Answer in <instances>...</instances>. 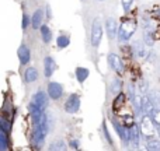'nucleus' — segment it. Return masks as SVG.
Instances as JSON below:
<instances>
[{
	"mask_svg": "<svg viewBox=\"0 0 160 151\" xmlns=\"http://www.w3.org/2000/svg\"><path fill=\"white\" fill-rule=\"evenodd\" d=\"M129 134H131V141L132 144L138 149L139 147V140H141V129H139V125H133V126L129 127Z\"/></svg>",
	"mask_w": 160,
	"mask_h": 151,
	"instance_id": "nucleus-15",
	"label": "nucleus"
},
{
	"mask_svg": "<svg viewBox=\"0 0 160 151\" xmlns=\"http://www.w3.org/2000/svg\"><path fill=\"white\" fill-rule=\"evenodd\" d=\"M75 74H76V78H78L79 83H84L86 80H87V77H88L90 73H88V70L86 69V67H78Z\"/></svg>",
	"mask_w": 160,
	"mask_h": 151,
	"instance_id": "nucleus-21",
	"label": "nucleus"
},
{
	"mask_svg": "<svg viewBox=\"0 0 160 151\" xmlns=\"http://www.w3.org/2000/svg\"><path fill=\"white\" fill-rule=\"evenodd\" d=\"M78 146H79V143H78L76 140L70 141V147H72V149H78Z\"/></svg>",
	"mask_w": 160,
	"mask_h": 151,
	"instance_id": "nucleus-37",
	"label": "nucleus"
},
{
	"mask_svg": "<svg viewBox=\"0 0 160 151\" xmlns=\"http://www.w3.org/2000/svg\"><path fill=\"white\" fill-rule=\"evenodd\" d=\"M63 94V87L59 83H49L48 84V95L51 99H59Z\"/></svg>",
	"mask_w": 160,
	"mask_h": 151,
	"instance_id": "nucleus-11",
	"label": "nucleus"
},
{
	"mask_svg": "<svg viewBox=\"0 0 160 151\" xmlns=\"http://www.w3.org/2000/svg\"><path fill=\"white\" fill-rule=\"evenodd\" d=\"M146 147L149 151H160V140L159 139H150V140H148Z\"/></svg>",
	"mask_w": 160,
	"mask_h": 151,
	"instance_id": "nucleus-25",
	"label": "nucleus"
},
{
	"mask_svg": "<svg viewBox=\"0 0 160 151\" xmlns=\"http://www.w3.org/2000/svg\"><path fill=\"white\" fill-rule=\"evenodd\" d=\"M111 122H112L114 125V129H115V132L118 133L119 139L122 140V143L124 144H128L131 141V134H129V127H127L125 125H121L119 122H117L115 119H111Z\"/></svg>",
	"mask_w": 160,
	"mask_h": 151,
	"instance_id": "nucleus-4",
	"label": "nucleus"
},
{
	"mask_svg": "<svg viewBox=\"0 0 160 151\" xmlns=\"http://www.w3.org/2000/svg\"><path fill=\"white\" fill-rule=\"evenodd\" d=\"M121 4H122L124 11H129L131 7H132V4H133V0H121Z\"/></svg>",
	"mask_w": 160,
	"mask_h": 151,
	"instance_id": "nucleus-34",
	"label": "nucleus"
},
{
	"mask_svg": "<svg viewBox=\"0 0 160 151\" xmlns=\"http://www.w3.org/2000/svg\"><path fill=\"white\" fill-rule=\"evenodd\" d=\"M69 44H70V39L68 35H59L58 38H56V45H58V48H61V49L68 48Z\"/></svg>",
	"mask_w": 160,
	"mask_h": 151,
	"instance_id": "nucleus-24",
	"label": "nucleus"
},
{
	"mask_svg": "<svg viewBox=\"0 0 160 151\" xmlns=\"http://www.w3.org/2000/svg\"><path fill=\"white\" fill-rule=\"evenodd\" d=\"M100 2H101V0H100Z\"/></svg>",
	"mask_w": 160,
	"mask_h": 151,
	"instance_id": "nucleus-41",
	"label": "nucleus"
},
{
	"mask_svg": "<svg viewBox=\"0 0 160 151\" xmlns=\"http://www.w3.org/2000/svg\"><path fill=\"white\" fill-rule=\"evenodd\" d=\"M32 102L39 108V109L45 111V108H47L48 104H49V95L45 94L44 91H38V92H35L32 95Z\"/></svg>",
	"mask_w": 160,
	"mask_h": 151,
	"instance_id": "nucleus-6",
	"label": "nucleus"
},
{
	"mask_svg": "<svg viewBox=\"0 0 160 151\" xmlns=\"http://www.w3.org/2000/svg\"><path fill=\"white\" fill-rule=\"evenodd\" d=\"M45 136H47V134L42 132L41 127H39V126H35V129H34V132H32V143H34V146L41 147L42 143H44Z\"/></svg>",
	"mask_w": 160,
	"mask_h": 151,
	"instance_id": "nucleus-16",
	"label": "nucleus"
},
{
	"mask_svg": "<svg viewBox=\"0 0 160 151\" xmlns=\"http://www.w3.org/2000/svg\"><path fill=\"white\" fill-rule=\"evenodd\" d=\"M159 133H160V129H159Z\"/></svg>",
	"mask_w": 160,
	"mask_h": 151,
	"instance_id": "nucleus-40",
	"label": "nucleus"
},
{
	"mask_svg": "<svg viewBox=\"0 0 160 151\" xmlns=\"http://www.w3.org/2000/svg\"><path fill=\"white\" fill-rule=\"evenodd\" d=\"M80 109V97L78 94H70L65 102V111L68 113H76Z\"/></svg>",
	"mask_w": 160,
	"mask_h": 151,
	"instance_id": "nucleus-5",
	"label": "nucleus"
},
{
	"mask_svg": "<svg viewBox=\"0 0 160 151\" xmlns=\"http://www.w3.org/2000/svg\"><path fill=\"white\" fill-rule=\"evenodd\" d=\"M31 24V18L28 14H22V18H21V28L22 30H27L28 25Z\"/></svg>",
	"mask_w": 160,
	"mask_h": 151,
	"instance_id": "nucleus-33",
	"label": "nucleus"
},
{
	"mask_svg": "<svg viewBox=\"0 0 160 151\" xmlns=\"http://www.w3.org/2000/svg\"><path fill=\"white\" fill-rule=\"evenodd\" d=\"M135 31H136L135 20H125V21H122V24L119 25V30H118V41L121 44L128 42L132 38L133 34H135Z\"/></svg>",
	"mask_w": 160,
	"mask_h": 151,
	"instance_id": "nucleus-1",
	"label": "nucleus"
},
{
	"mask_svg": "<svg viewBox=\"0 0 160 151\" xmlns=\"http://www.w3.org/2000/svg\"><path fill=\"white\" fill-rule=\"evenodd\" d=\"M136 122H135V116H132V115H127V116H124V125L127 127H131V126H133Z\"/></svg>",
	"mask_w": 160,
	"mask_h": 151,
	"instance_id": "nucleus-32",
	"label": "nucleus"
},
{
	"mask_svg": "<svg viewBox=\"0 0 160 151\" xmlns=\"http://www.w3.org/2000/svg\"><path fill=\"white\" fill-rule=\"evenodd\" d=\"M132 105H133V109H135V116H141V113L143 112V97L133 95Z\"/></svg>",
	"mask_w": 160,
	"mask_h": 151,
	"instance_id": "nucleus-17",
	"label": "nucleus"
},
{
	"mask_svg": "<svg viewBox=\"0 0 160 151\" xmlns=\"http://www.w3.org/2000/svg\"><path fill=\"white\" fill-rule=\"evenodd\" d=\"M121 87H122V81L119 78H115L112 81V84H111V92L112 94H119L122 92L121 91Z\"/></svg>",
	"mask_w": 160,
	"mask_h": 151,
	"instance_id": "nucleus-28",
	"label": "nucleus"
},
{
	"mask_svg": "<svg viewBox=\"0 0 160 151\" xmlns=\"http://www.w3.org/2000/svg\"><path fill=\"white\" fill-rule=\"evenodd\" d=\"M155 109H156L155 102L150 99V97L149 95L143 97V113H145V115L152 116V113L155 112Z\"/></svg>",
	"mask_w": 160,
	"mask_h": 151,
	"instance_id": "nucleus-18",
	"label": "nucleus"
},
{
	"mask_svg": "<svg viewBox=\"0 0 160 151\" xmlns=\"http://www.w3.org/2000/svg\"><path fill=\"white\" fill-rule=\"evenodd\" d=\"M17 55H18V59H20V63L21 64H28L31 60V52L28 49L27 45H21L17 50Z\"/></svg>",
	"mask_w": 160,
	"mask_h": 151,
	"instance_id": "nucleus-14",
	"label": "nucleus"
},
{
	"mask_svg": "<svg viewBox=\"0 0 160 151\" xmlns=\"http://www.w3.org/2000/svg\"><path fill=\"white\" fill-rule=\"evenodd\" d=\"M139 129H141V134L143 136L146 140L155 137L156 133V125L153 122V119L149 115H143L141 119V123H139Z\"/></svg>",
	"mask_w": 160,
	"mask_h": 151,
	"instance_id": "nucleus-2",
	"label": "nucleus"
},
{
	"mask_svg": "<svg viewBox=\"0 0 160 151\" xmlns=\"http://www.w3.org/2000/svg\"><path fill=\"white\" fill-rule=\"evenodd\" d=\"M101 129H102V133H104V137H105V140H107V143L110 144V146L114 147V141H112V139H111V134H110V132H108V129H107V123H105V120H102Z\"/></svg>",
	"mask_w": 160,
	"mask_h": 151,
	"instance_id": "nucleus-29",
	"label": "nucleus"
},
{
	"mask_svg": "<svg viewBox=\"0 0 160 151\" xmlns=\"http://www.w3.org/2000/svg\"><path fill=\"white\" fill-rule=\"evenodd\" d=\"M139 151H149V150H148V147H141Z\"/></svg>",
	"mask_w": 160,
	"mask_h": 151,
	"instance_id": "nucleus-39",
	"label": "nucleus"
},
{
	"mask_svg": "<svg viewBox=\"0 0 160 151\" xmlns=\"http://www.w3.org/2000/svg\"><path fill=\"white\" fill-rule=\"evenodd\" d=\"M24 78L27 83H34L38 80V70L35 67H28L25 70V74H24Z\"/></svg>",
	"mask_w": 160,
	"mask_h": 151,
	"instance_id": "nucleus-20",
	"label": "nucleus"
},
{
	"mask_svg": "<svg viewBox=\"0 0 160 151\" xmlns=\"http://www.w3.org/2000/svg\"><path fill=\"white\" fill-rule=\"evenodd\" d=\"M145 44L148 45L149 48H152L153 45H155V38H153V32H150V31H145V38H143Z\"/></svg>",
	"mask_w": 160,
	"mask_h": 151,
	"instance_id": "nucleus-30",
	"label": "nucleus"
},
{
	"mask_svg": "<svg viewBox=\"0 0 160 151\" xmlns=\"http://www.w3.org/2000/svg\"><path fill=\"white\" fill-rule=\"evenodd\" d=\"M42 20H44V10L42 8H37L34 11L32 17H31V27L34 30H39L42 25Z\"/></svg>",
	"mask_w": 160,
	"mask_h": 151,
	"instance_id": "nucleus-13",
	"label": "nucleus"
},
{
	"mask_svg": "<svg viewBox=\"0 0 160 151\" xmlns=\"http://www.w3.org/2000/svg\"><path fill=\"white\" fill-rule=\"evenodd\" d=\"M129 94H131V97L135 95V92H133V84H131V85H129Z\"/></svg>",
	"mask_w": 160,
	"mask_h": 151,
	"instance_id": "nucleus-38",
	"label": "nucleus"
},
{
	"mask_svg": "<svg viewBox=\"0 0 160 151\" xmlns=\"http://www.w3.org/2000/svg\"><path fill=\"white\" fill-rule=\"evenodd\" d=\"M118 25H117V21L114 18H111V17H108L107 20H105V31H107V35L110 39H114L118 36Z\"/></svg>",
	"mask_w": 160,
	"mask_h": 151,
	"instance_id": "nucleus-10",
	"label": "nucleus"
},
{
	"mask_svg": "<svg viewBox=\"0 0 160 151\" xmlns=\"http://www.w3.org/2000/svg\"><path fill=\"white\" fill-rule=\"evenodd\" d=\"M150 118L153 119V122H155L156 127H158V130H159L160 129V109H155V112L152 113Z\"/></svg>",
	"mask_w": 160,
	"mask_h": 151,
	"instance_id": "nucleus-31",
	"label": "nucleus"
},
{
	"mask_svg": "<svg viewBox=\"0 0 160 151\" xmlns=\"http://www.w3.org/2000/svg\"><path fill=\"white\" fill-rule=\"evenodd\" d=\"M108 64H110V67L112 70H115L117 73H124V62H122V59L119 58L118 55H115V53H110L108 55Z\"/></svg>",
	"mask_w": 160,
	"mask_h": 151,
	"instance_id": "nucleus-7",
	"label": "nucleus"
},
{
	"mask_svg": "<svg viewBox=\"0 0 160 151\" xmlns=\"http://www.w3.org/2000/svg\"><path fill=\"white\" fill-rule=\"evenodd\" d=\"M132 50L135 53V56H138L139 59H146L149 56V52H148V45L143 44L142 41H135L132 44Z\"/></svg>",
	"mask_w": 160,
	"mask_h": 151,
	"instance_id": "nucleus-8",
	"label": "nucleus"
},
{
	"mask_svg": "<svg viewBox=\"0 0 160 151\" xmlns=\"http://www.w3.org/2000/svg\"><path fill=\"white\" fill-rule=\"evenodd\" d=\"M28 111H30V115H31V118H32V120H34V123H35V126L41 123V120L44 119V115H45L44 111L39 109V108L37 106V105L34 104L32 101H31V104L28 105Z\"/></svg>",
	"mask_w": 160,
	"mask_h": 151,
	"instance_id": "nucleus-9",
	"label": "nucleus"
},
{
	"mask_svg": "<svg viewBox=\"0 0 160 151\" xmlns=\"http://www.w3.org/2000/svg\"><path fill=\"white\" fill-rule=\"evenodd\" d=\"M7 146H8L7 133L2 132L0 133V151H7Z\"/></svg>",
	"mask_w": 160,
	"mask_h": 151,
	"instance_id": "nucleus-26",
	"label": "nucleus"
},
{
	"mask_svg": "<svg viewBox=\"0 0 160 151\" xmlns=\"http://www.w3.org/2000/svg\"><path fill=\"white\" fill-rule=\"evenodd\" d=\"M139 90H141V92L146 94L148 90H149V84H148V81H145V80H141V81H139Z\"/></svg>",
	"mask_w": 160,
	"mask_h": 151,
	"instance_id": "nucleus-35",
	"label": "nucleus"
},
{
	"mask_svg": "<svg viewBox=\"0 0 160 151\" xmlns=\"http://www.w3.org/2000/svg\"><path fill=\"white\" fill-rule=\"evenodd\" d=\"M39 32H41V38L45 44H49L52 41V32H51L49 27L47 24H42L41 28H39Z\"/></svg>",
	"mask_w": 160,
	"mask_h": 151,
	"instance_id": "nucleus-19",
	"label": "nucleus"
},
{
	"mask_svg": "<svg viewBox=\"0 0 160 151\" xmlns=\"http://www.w3.org/2000/svg\"><path fill=\"white\" fill-rule=\"evenodd\" d=\"M124 102H125V94L124 92H119V94H117V97H115V99H114V104H112V108L114 109H119V108L124 105Z\"/></svg>",
	"mask_w": 160,
	"mask_h": 151,
	"instance_id": "nucleus-23",
	"label": "nucleus"
},
{
	"mask_svg": "<svg viewBox=\"0 0 160 151\" xmlns=\"http://www.w3.org/2000/svg\"><path fill=\"white\" fill-rule=\"evenodd\" d=\"M47 18H48V20L52 18V11H51V7H49V6H47Z\"/></svg>",
	"mask_w": 160,
	"mask_h": 151,
	"instance_id": "nucleus-36",
	"label": "nucleus"
},
{
	"mask_svg": "<svg viewBox=\"0 0 160 151\" xmlns=\"http://www.w3.org/2000/svg\"><path fill=\"white\" fill-rule=\"evenodd\" d=\"M101 20L100 18H94L93 20V25H91V32H90V44L91 46L97 48L101 42L102 38V27H101Z\"/></svg>",
	"mask_w": 160,
	"mask_h": 151,
	"instance_id": "nucleus-3",
	"label": "nucleus"
},
{
	"mask_svg": "<svg viewBox=\"0 0 160 151\" xmlns=\"http://www.w3.org/2000/svg\"><path fill=\"white\" fill-rule=\"evenodd\" d=\"M0 130L8 134V133H10V130H11V122H8L6 118H2V119H0Z\"/></svg>",
	"mask_w": 160,
	"mask_h": 151,
	"instance_id": "nucleus-27",
	"label": "nucleus"
},
{
	"mask_svg": "<svg viewBox=\"0 0 160 151\" xmlns=\"http://www.w3.org/2000/svg\"><path fill=\"white\" fill-rule=\"evenodd\" d=\"M49 151H68V146L63 140H56L49 146Z\"/></svg>",
	"mask_w": 160,
	"mask_h": 151,
	"instance_id": "nucleus-22",
	"label": "nucleus"
},
{
	"mask_svg": "<svg viewBox=\"0 0 160 151\" xmlns=\"http://www.w3.org/2000/svg\"><path fill=\"white\" fill-rule=\"evenodd\" d=\"M55 70H56V62L53 60L51 56H47V58L44 59V74H45V77L49 78V77L55 73Z\"/></svg>",
	"mask_w": 160,
	"mask_h": 151,
	"instance_id": "nucleus-12",
	"label": "nucleus"
}]
</instances>
